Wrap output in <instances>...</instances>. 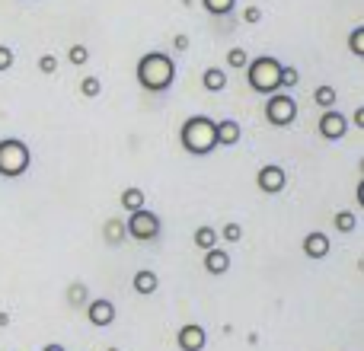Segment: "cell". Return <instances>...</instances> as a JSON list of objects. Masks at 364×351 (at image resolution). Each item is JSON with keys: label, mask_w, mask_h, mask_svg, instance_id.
Masks as SVG:
<instances>
[{"label": "cell", "mask_w": 364, "mask_h": 351, "mask_svg": "<svg viewBox=\"0 0 364 351\" xmlns=\"http://www.w3.org/2000/svg\"><path fill=\"white\" fill-rule=\"evenodd\" d=\"M138 83L151 93H164V90L173 87V77H176V64H173L170 55L164 51H147L144 58L138 61Z\"/></svg>", "instance_id": "6da1fadb"}, {"label": "cell", "mask_w": 364, "mask_h": 351, "mask_svg": "<svg viewBox=\"0 0 364 351\" xmlns=\"http://www.w3.org/2000/svg\"><path fill=\"white\" fill-rule=\"evenodd\" d=\"M182 147L195 157H205L218 147V138H214V122L208 115H192V119L182 125Z\"/></svg>", "instance_id": "7a4b0ae2"}, {"label": "cell", "mask_w": 364, "mask_h": 351, "mask_svg": "<svg viewBox=\"0 0 364 351\" xmlns=\"http://www.w3.org/2000/svg\"><path fill=\"white\" fill-rule=\"evenodd\" d=\"M32 163V153L26 141L19 138H4L0 141V176L4 179H19Z\"/></svg>", "instance_id": "3957f363"}, {"label": "cell", "mask_w": 364, "mask_h": 351, "mask_svg": "<svg viewBox=\"0 0 364 351\" xmlns=\"http://www.w3.org/2000/svg\"><path fill=\"white\" fill-rule=\"evenodd\" d=\"M278 74H282V64L269 55H262V58L246 64V77H250V87L256 90V93H269V96L278 93V90H282Z\"/></svg>", "instance_id": "277c9868"}, {"label": "cell", "mask_w": 364, "mask_h": 351, "mask_svg": "<svg viewBox=\"0 0 364 351\" xmlns=\"http://www.w3.org/2000/svg\"><path fill=\"white\" fill-rule=\"evenodd\" d=\"M125 233L128 237H134V239H154V237H160V217L154 211H132L128 214V220H125Z\"/></svg>", "instance_id": "5b68a950"}, {"label": "cell", "mask_w": 364, "mask_h": 351, "mask_svg": "<svg viewBox=\"0 0 364 351\" xmlns=\"http://www.w3.org/2000/svg\"><path fill=\"white\" fill-rule=\"evenodd\" d=\"M265 119L275 128H284L297 119V102L291 99L288 93H272L269 102H265Z\"/></svg>", "instance_id": "8992f818"}, {"label": "cell", "mask_w": 364, "mask_h": 351, "mask_svg": "<svg viewBox=\"0 0 364 351\" xmlns=\"http://www.w3.org/2000/svg\"><path fill=\"white\" fill-rule=\"evenodd\" d=\"M346 131H348V122H346V115H342L339 109H326V112L320 115V134L326 141L346 138Z\"/></svg>", "instance_id": "52a82bcc"}, {"label": "cell", "mask_w": 364, "mask_h": 351, "mask_svg": "<svg viewBox=\"0 0 364 351\" xmlns=\"http://www.w3.org/2000/svg\"><path fill=\"white\" fill-rule=\"evenodd\" d=\"M256 182H259V188H262L265 195H278L284 185H288V176H284V170L278 163H269V166H262V170H259Z\"/></svg>", "instance_id": "ba28073f"}, {"label": "cell", "mask_w": 364, "mask_h": 351, "mask_svg": "<svg viewBox=\"0 0 364 351\" xmlns=\"http://www.w3.org/2000/svg\"><path fill=\"white\" fill-rule=\"evenodd\" d=\"M87 320L93 323V326H112L115 323V307H112V301H106V297H96V301H90V307H87Z\"/></svg>", "instance_id": "9c48e42d"}, {"label": "cell", "mask_w": 364, "mask_h": 351, "mask_svg": "<svg viewBox=\"0 0 364 351\" xmlns=\"http://www.w3.org/2000/svg\"><path fill=\"white\" fill-rule=\"evenodd\" d=\"M208 345V333L198 326V323H188V326L179 329V348L182 351H201Z\"/></svg>", "instance_id": "30bf717a"}, {"label": "cell", "mask_w": 364, "mask_h": 351, "mask_svg": "<svg viewBox=\"0 0 364 351\" xmlns=\"http://www.w3.org/2000/svg\"><path fill=\"white\" fill-rule=\"evenodd\" d=\"M304 256L307 259H326L329 256V237L326 233H320V230H314V233H307L304 237Z\"/></svg>", "instance_id": "8fae6325"}, {"label": "cell", "mask_w": 364, "mask_h": 351, "mask_svg": "<svg viewBox=\"0 0 364 351\" xmlns=\"http://www.w3.org/2000/svg\"><path fill=\"white\" fill-rule=\"evenodd\" d=\"M205 269H208V275H224L227 269H230V252H224V249H205Z\"/></svg>", "instance_id": "7c38bea8"}, {"label": "cell", "mask_w": 364, "mask_h": 351, "mask_svg": "<svg viewBox=\"0 0 364 351\" xmlns=\"http://www.w3.org/2000/svg\"><path fill=\"white\" fill-rule=\"evenodd\" d=\"M214 138H218V144L224 147H233L240 141V125L233 119H224V122H214Z\"/></svg>", "instance_id": "4fadbf2b"}, {"label": "cell", "mask_w": 364, "mask_h": 351, "mask_svg": "<svg viewBox=\"0 0 364 351\" xmlns=\"http://www.w3.org/2000/svg\"><path fill=\"white\" fill-rule=\"evenodd\" d=\"M157 288H160V278L154 275L151 269H141V271H134V291H138V294L151 297Z\"/></svg>", "instance_id": "5bb4252c"}, {"label": "cell", "mask_w": 364, "mask_h": 351, "mask_svg": "<svg viewBox=\"0 0 364 351\" xmlns=\"http://www.w3.org/2000/svg\"><path fill=\"white\" fill-rule=\"evenodd\" d=\"M201 83H205L208 93H220V90L227 87V74L220 68H208L205 74H201Z\"/></svg>", "instance_id": "9a60e30c"}, {"label": "cell", "mask_w": 364, "mask_h": 351, "mask_svg": "<svg viewBox=\"0 0 364 351\" xmlns=\"http://www.w3.org/2000/svg\"><path fill=\"white\" fill-rule=\"evenodd\" d=\"M122 207H125L128 214L141 211V207H144V188H138V185L125 188V192H122Z\"/></svg>", "instance_id": "2e32d148"}, {"label": "cell", "mask_w": 364, "mask_h": 351, "mask_svg": "<svg viewBox=\"0 0 364 351\" xmlns=\"http://www.w3.org/2000/svg\"><path fill=\"white\" fill-rule=\"evenodd\" d=\"M218 230H214V227H198V230H195V246H198V249H214V246H218Z\"/></svg>", "instance_id": "e0dca14e"}, {"label": "cell", "mask_w": 364, "mask_h": 351, "mask_svg": "<svg viewBox=\"0 0 364 351\" xmlns=\"http://www.w3.org/2000/svg\"><path fill=\"white\" fill-rule=\"evenodd\" d=\"M106 239H109L112 246H119L122 239H125V220L109 217V224H106Z\"/></svg>", "instance_id": "ac0fdd59"}, {"label": "cell", "mask_w": 364, "mask_h": 351, "mask_svg": "<svg viewBox=\"0 0 364 351\" xmlns=\"http://www.w3.org/2000/svg\"><path fill=\"white\" fill-rule=\"evenodd\" d=\"M314 102H316L320 109H333V106H336V90L326 87V83H323V87H316V90H314Z\"/></svg>", "instance_id": "d6986e66"}, {"label": "cell", "mask_w": 364, "mask_h": 351, "mask_svg": "<svg viewBox=\"0 0 364 351\" xmlns=\"http://www.w3.org/2000/svg\"><path fill=\"white\" fill-rule=\"evenodd\" d=\"M333 224H336V230H339V233H352L355 227H358V217H355L352 211H339L333 217Z\"/></svg>", "instance_id": "ffe728a7"}, {"label": "cell", "mask_w": 364, "mask_h": 351, "mask_svg": "<svg viewBox=\"0 0 364 351\" xmlns=\"http://www.w3.org/2000/svg\"><path fill=\"white\" fill-rule=\"evenodd\" d=\"M233 4H237V0H201V6H205L208 13H214V16H227V13L233 10Z\"/></svg>", "instance_id": "44dd1931"}, {"label": "cell", "mask_w": 364, "mask_h": 351, "mask_svg": "<svg viewBox=\"0 0 364 351\" xmlns=\"http://www.w3.org/2000/svg\"><path fill=\"white\" fill-rule=\"evenodd\" d=\"M246 64H250V55H246L243 48H230V51H227V68H233V70H243Z\"/></svg>", "instance_id": "7402d4cb"}, {"label": "cell", "mask_w": 364, "mask_h": 351, "mask_svg": "<svg viewBox=\"0 0 364 351\" xmlns=\"http://www.w3.org/2000/svg\"><path fill=\"white\" fill-rule=\"evenodd\" d=\"M80 93L87 96V99H96V96L102 93V83H100V77H83V83H80Z\"/></svg>", "instance_id": "603a6c76"}, {"label": "cell", "mask_w": 364, "mask_h": 351, "mask_svg": "<svg viewBox=\"0 0 364 351\" xmlns=\"http://www.w3.org/2000/svg\"><path fill=\"white\" fill-rule=\"evenodd\" d=\"M278 83H282V87H297V83H301V70L297 68H284L282 64V74H278Z\"/></svg>", "instance_id": "cb8c5ba5"}, {"label": "cell", "mask_w": 364, "mask_h": 351, "mask_svg": "<svg viewBox=\"0 0 364 351\" xmlns=\"http://www.w3.org/2000/svg\"><path fill=\"white\" fill-rule=\"evenodd\" d=\"M348 48H352V55L364 58V26H358V29H352V38H348Z\"/></svg>", "instance_id": "d4e9b609"}, {"label": "cell", "mask_w": 364, "mask_h": 351, "mask_svg": "<svg viewBox=\"0 0 364 351\" xmlns=\"http://www.w3.org/2000/svg\"><path fill=\"white\" fill-rule=\"evenodd\" d=\"M218 237L227 239V243H240V239H243V227H240V224H227L224 230L218 233Z\"/></svg>", "instance_id": "484cf974"}, {"label": "cell", "mask_w": 364, "mask_h": 351, "mask_svg": "<svg viewBox=\"0 0 364 351\" xmlns=\"http://www.w3.org/2000/svg\"><path fill=\"white\" fill-rule=\"evenodd\" d=\"M68 58H70V64H77V68H80V64L90 61V48H87V45H74V48L68 51Z\"/></svg>", "instance_id": "4316f807"}, {"label": "cell", "mask_w": 364, "mask_h": 351, "mask_svg": "<svg viewBox=\"0 0 364 351\" xmlns=\"http://www.w3.org/2000/svg\"><path fill=\"white\" fill-rule=\"evenodd\" d=\"M38 70H42V74H55V70H58V58L55 55H42V58H38Z\"/></svg>", "instance_id": "83f0119b"}, {"label": "cell", "mask_w": 364, "mask_h": 351, "mask_svg": "<svg viewBox=\"0 0 364 351\" xmlns=\"http://www.w3.org/2000/svg\"><path fill=\"white\" fill-rule=\"evenodd\" d=\"M259 19H262V10H259V6H246V10H243V23L256 26Z\"/></svg>", "instance_id": "f1b7e54d"}, {"label": "cell", "mask_w": 364, "mask_h": 351, "mask_svg": "<svg viewBox=\"0 0 364 351\" xmlns=\"http://www.w3.org/2000/svg\"><path fill=\"white\" fill-rule=\"evenodd\" d=\"M13 68V48L0 45V70H10Z\"/></svg>", "instance_id": "f546056e"}, {"label": "cell", "mask_w": 364, "mask_h": 351, "mask_svg": "<svg viewBox=\"0 0 364 351\" xmlns=\"http://www.w3.org/2000/svg\"><path fill=\"white\" fill-rule=\"evenodd\" d=\"M80 297H87V288H80V284H74V291H70V301H80Z\"/></svg>", "instance_id": "4dcf8cb0"}, {"label": "cell", "mask_w": 364, "mask_h": 351, "mask_svg": "<svg viewBox=\"0 0 364 351\" xmlns=\"http://www.w3.org/2000/svg\"><path fill=\"white\" fill-rule=\"evenodd\" d=\"M173 45H176L179 51H186L188 48V36H176V38H173Z\"/></svg>", "instance_id": "1f68e13d"}, {"label": "cell", "mask_w": 364, "mask_h": 351, "mask_svg": "<svg viewBox=\"0 0 364 351\" xmlns=\"http://www.w3.org/2000/svg\"><path fill=\"white\" fill-rule=\"evenodd\" d=\"M355 125L364 128V109H355Z\"/></svg>", "instance_id": "d6a6232c"}, {"label": "cell", "mask_w": 364, "mask_h": 351, "mask_svg": "<svg viewBox=\"0 0 364 351\" xmlns=\"http://www.w3.org/2000/svg\"><path fill=\"white\" fill-rule=\"evenodd\" d=\"M42 351H68V348H64V345H45Z\"/></svg>", "instance_id": "836d02e7"}, {"label": "cell", "mask_w": 364, "mask_h": 351, "mask_svg": "<svg viewBox=\"0 0 364 351\" xmlns=\"http://www.w3.org/2000/svg\"><path fill=\"white\" fill-rule=\"evenodd\" d=\"M109 351H119V348H109Z\"/></svg>", "instance_id": "e575fe53"}]
</instances>
